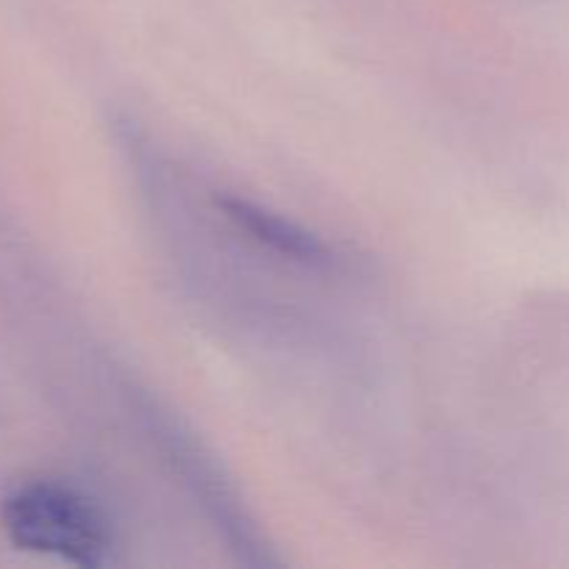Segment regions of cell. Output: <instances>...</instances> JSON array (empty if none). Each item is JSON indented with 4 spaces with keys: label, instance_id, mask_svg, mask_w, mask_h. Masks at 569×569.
<instances>
[{
    "label": "cell",
    "instance_id": "1",
    "mask_svg": "<svg viewBox=\"0 0 569 569\" xmlns=\"http://www.w3.org/2000/svg\"><path fill=\"white\" fill-rule=\"evenodd\" d=\"M0 528L17 550L81 569L106 567L114 548L109 515L98 500L53 478L11 489L0 503Z\"/></svg>",
    "mask_w": 569,
    "mask_h": 569
},
{
    "label": "cell",
    "instance_id": "2",
    "mask_svg": "<svg viewBox=\"0 0 569 569\" xmlns=\"http://www.w3.org/2000/svg\"><path fill=\"white\" fill-rule=\"evenodd\" d=\"M217 209L226 214V220L237 231H242L244 237L253 239L256 244L267 248L270 253L298 261L303 267H326V270L337 267L339 259L326 239L317 237L315 231L303 228L300 222L267 209V206L253 203L248 198L222 194V198H217Z\"/></svg>",
    "mask_w": 569,
    "mask_h": 569
}]
</instances>
